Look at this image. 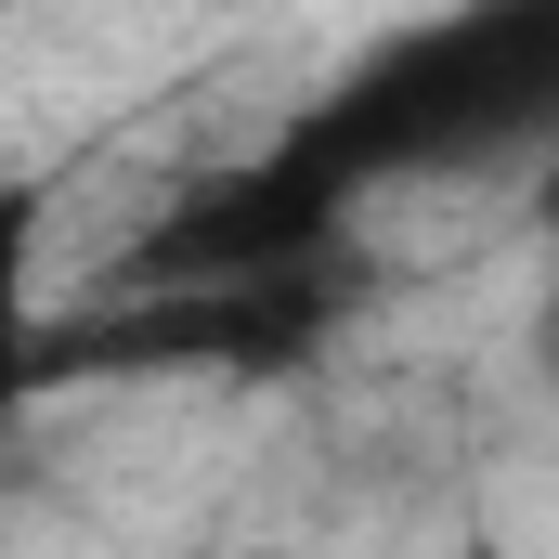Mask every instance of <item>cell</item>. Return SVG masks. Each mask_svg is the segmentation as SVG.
Segmentation results:
<instances>
[{
    "label": "cell",
    "instance_id": "3",
    "mask_svg": "<svg viewBox=\"0 0 559 559\" xmlns=\"http://www.w3.org/2000/svg\"><path fill=\"white\" fill-rule=\"evenodd\" d=\"M261 559H286V547H261Z\"/></svg>",
    "mask_w": 559,
    "mask_h": 559
},
{
    "label": "cell",
    "instance_id": "1",
    "mask_svg": "<svg viewBox=\"0 0 559 559\" xmlns=\"http://www.w3.org/2000/svg\"><path fill=\"white\" fill-rule=\"evenodd\" d=\"M547 365H559V299H547Z\"/></svg>",
    "mask_w": 559,
    "mask_h": 559
},
{
    "label": "cell",
    "instance_id": "2",
    "mask_svg": "<svg viewBox=\"0 0 559 559\" xmlns=\"http://www.w3.org/2000/svg\"><path fill=\"white\" fill-rule=\"evenodd\" d=\"M468 559H495V547H468Z\"/></svg>",
    "mask_w": 559,
    "mask_h": 559
}]
</instances>
